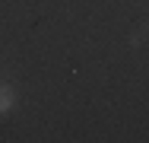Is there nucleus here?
Masks as SVG:
<instances>
[{
  "mask_svg": "<svg viewBox=\"0 0 149 143\" xmlns=\"http://www.w3.org/2000/svg\"><path fill=\"white\" fill-rule=\"evenodd\" d=\"M13 105H16V92H13V86H3V83H0V114H10V111H13Z\"/></svg>",
  "mask_w": 149,
  "mask_h": 143,
  "instance_id": "nucleus-1",
  "label": "nucleus"
}]
</instances>
